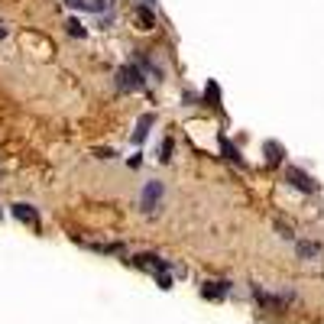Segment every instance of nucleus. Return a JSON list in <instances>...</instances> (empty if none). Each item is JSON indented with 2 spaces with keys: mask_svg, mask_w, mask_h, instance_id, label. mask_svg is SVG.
Returning a JSON list of instances; mask_svg holds the SVG:
<instances>
[{
  "mask_svg": "<svg viewBox=\"0 0 324 324\" xmlns=\"http://www.w3.org/2000/svg\"><path fill=\"white\" fill-rule=\"evenodd\" d=\"M117 85H120L123 91H140L143 88V72L136 65H123L120 72H117Z\"/></svg>",
  "mask_w": 324,
  "mask_h": 324,
  "instance_id": "1",
  "label": "nucleus"
},
{
  "mask_svg": "<svg viewBox=\"0 0 324 324\" xmlns=\"http://www.w3.org/2000/svg\"><path fill=\"white\" fill-rule=\"evenodd\" d=\"M318 253H321L318 243H298V256L301 259H311V256H318Z\"/></svg>",
  "mask_w": 324,
  "mask_h": 324,
  "instance_id": "7",
  "label": "nucleus"
},
{
  "mask_svg": "<svg viewBox=\"0 0 324 324\" xmlns=\"http://www.w3.org/2000/svg\"><path fill=\"white\" fill-rule=\"evenodd\" d=\"M204 295H208V298H224L227 295V282H208Z\"/></svg>",
  "mask_w": 324,
  "mask_h": 324,
  "instance_id": "6",
  "label": "nucleus"
},
{
  "mask_svg": "<svg viewBox=\"0 0 324 324\" xmlns=\"http://www.w3.org/2000/svg\"><path fill=\"white\" fill-rule=\"evenodd\" d=\"M4 33H7V30H4V26H0V39H4Z\"/></svg>",
  "mask_w": 324,
  "mask_h": 324,
  "instance_id": "10",
  "label": "nucleus"
},
{
  "mask_svg": "<svg viewBox=\"0 0 324 324\" xmlns=\"http://www.w3.org/2000/svg\"><path fill=\"white\" fill-rule=\"evenodd\" d=\"M153 120H156L153 114H143V117H140V123H136V130H133V143H143V140H146V133H149V127H153Z\"/></svg>",
  "mask_w": 324,
  "mask_h": 324,
  "instance_id": "5",
  "label": "nucleus"
},
{
  "mask_svg": "<svg viewBox=\"0 0 324 324\" xmlns=\"http://www.w3.org/2000/svg\"><path fill=\"white\" fill-rule=\"evenodd\" d=\"M266 153H269V165H275V162L282 159V146H279V143H269V146H266Z\"/></svg>",
  "mask_w": 324,
  "mask_h": 324,
  "instance_id": "8",
  "label": "nucleus"
},
{
  "mask_svg": "<svg viewBox=\"0 0 324 324\" xmlns=\"http://www.w3.org/2000/svg\"><path fill=\"white\" fill-rule=\"evenodd\" d=\"M136 13H140L143 26H146V30H149V26H153V13H149V7H140V10H136Z\"/></svg>",
  "mask_w": 324,
  "mask_h": 324,
  "instance_id": "9",
  "label": "nucleus"
},
{
  "mask_svg": "<svg viewBox=\"0 0 324 324\" xmlns=\"http://www.w3.org/2000/svg\"><path fill=\"white\" fill-rule=\"evenodd\" d=\"M13 214L23 220V224L39 227V214H36V208H33V204H13Z\"/></svg>",
  "mask_w": 324,
  "mask_h": 324,
  "instance_id": "3",
  "label": "nucleus"
},
{
  "mask_svg": "<svg viewBox=\"0 0 324 324\" xmlns=\"http://www.w3.org/2000/svg\"><path fill=\"white\" fill-rule=\"evenodd\" d=\"M159 198H162V182H149L146 188H143V198H140L143 214H153V211L159 208Z\"/></svg>",
  "mask_w": 324,
  "mask_h": 324,
  "instance_id": "2",
  "label": "nucleus"
},
{
  "mask_svg": "<svg viewBox=\"0 0 324 324\" xmlns=\"http://www.w3.org/2000/svg\"><path fill=\"white\" fill-rule=\"evenodd\" d=\"M288 182H292L295 188H301V191H314V182L301 169H288Z\"/></svg>",
  "mask_w": 324,
  "mask_h": 324,
  "instance_id": "4",
  "label": "nucleus"
}]
</instances>
